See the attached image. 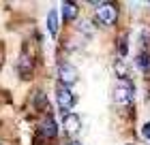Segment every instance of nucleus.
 Segmentation results:
<instances>
[{
    "mask_svg": "<svg viewBox=\"0 0 150 145\" xmlns=\"http://www.w3.org/2000/svg\"><path fill=\"white\" fill-rule=\"evenodd\" d=\"M97 4V13H94V17H97L99 24L103 26H114L116 19H118V9H116V4L112 2H92Z\"/></svg>",
    "mask_w": 150,
    "mask_h": 145,
    "instance_id": "f257e3e1",
    "label": "nucleus"
},
{
    "mask_svg": "<svg viewBox=\"0 0 150 145\" xmlns=\"http://www.w3.org/2000/svg\"><path fill=\"white\" fill-rule=\"evenodd\" d=\"M114 100L120 107H129L133 102V83L129 79H120V83L114 90Z\"/></svg>",
    "mask_w": 150,
    "mask_h": 145,
    "instance_id": "f03ea898",
    "label": "nucleus"
},
{
    "mask_svg": "<svg viewBox=\"0 0 150 145\" xmlns=\"http://www.w3.org/2000/svg\"><path fill=\"white\" fill-rule=\"evenodd\" d=\"M56 100H58V107L62 109L64 113H71V107L75 105V96H73V92L67 85L58 83V88H56Z\"/></svg>",
    "mask_w": 150,
    "mask_h": 145,
    "instance_id": "7ed1b4c3",
    "label": "nucleus"
},
{
    "mask_svg": "<svg viewBox=\"0 0 150 145\" xmlns=\"http://www.w3.org/2000/svg\"><path fill=\"white\" fill-rule=\"evenodd\" d=\"M58 81L60 85H73L75 81H77V71H75V66L69 64V62H60L58 64Z\"/></svg>",
    "mask_w": 150,
    "mask_h": 145,
    "instance_id": "20e7f679",
    "label": "nucleus"
},
{
    "mask_svg": "<svg viewBox=\"0 0 150 145\" xmlns=\"http://www.w3.org/2000/svg\"><path fill=\"white\" fill-rule=\"evenodd\" d=\"M39 132L45 137V139H54L58 134V124L54 120V115H45L43 122L39 124Z\"/></svg>",
    "mask_w": 150,
    "mask_h": 145,
    "instance_id": "39448f33",
    "label": "nucleus"
},
{
    "mask_svg": "<svg viewBox=\"0 0 150 145\" xmlns=\"http://www.w3.org/2000/svg\"><path fill=\"white\" fill-rule=\"evenodd\" d=\"M62 126L67 130V134H77L81 130V120L77 113H64V120H62Z\"/></svg>",
    "mask_w": 150,
    "mask_h": 145,
    "instance_id": "423d86ee",
    "label": "nucleus"
},
{
    "mask_svg": "<svg viewBox=\"0 0 150 145\" xmlns=\"http://www.w3.org/2000/svg\"><path fill=\"white\" fill-rule=\"evenodd\" d=\"M79 15V6L75 2H62V17L67 22H73V19H77Z\"/></svg>",
    "mask_w": 150,
    "mask_h": 145,
    "instance_id": "0eeeda50",
    "label": "nucleus"
},
{
    "mask_svg": "<svg viewBox=\"0 0 150 145\" xmlns=\"http://www.w3.org/2000/svg\"><path fill=\"white\" fill-rule=\"evenodd\" d=\"M58 13L56 11H50V13H47V30H50L52 32V36H56V34H58Z\"/></svg>",
    "mask_w": 150,
    "mask_h": 145,
    "instance_id": "6e6552de",
    "label": "nucleus"
},
{
    "mask_svg": "<svg viewBox=\"0 0 150 145\" xmlns=\"http://www.w3.org/2000/svg\"><path fill=\"white\" fill-rule=\"evenodd\" d=\"M137 66L142 68V71H150V56H148V53L144 51V53H139V56H137Z\"/></svg>",
    "mask_w": 150,
    "mask_h": 145,
    "instance_id": "1a4fd4ad",
    "label": "nucleus"
},
{
    "mask_svg": "<svg viewBox=\"0 0 150 145\" xmlns=\"http://www.w3.org/2000/svg\"><path fill=\"white\" fill-rule=\"evenodd\" d=\"M35 105H37V109H45L47 107V98H45V94L41 92H35Z\"/></svg>",
    "mask_w": 150,
    "mask_h": 145,
    "instance_id": "9d476101",
    "label": "nucleus"
},
{
    "mask_svg": "<svg viewBox=\"0 0 150 145\" xmlns=\"http://www.w3.org/2000/svg\"><path fill=\"white\" fill-rule=\"evenodd\" d=\"M114 68H116V75H118L120 79H127V64H125L122 60H118V62H116V64H114Z\"/></svg>",
    "mask_w": 150,
    "mask_h": 145,
    "instance_id": "9b49d317",
    "label": "nucleus"
},
{
    "mask_svg": "<svg viewBox=\"0 0 150 145\" xmlns=\"http://www.w3.org/2000/svg\"><path fill=\"white\" fill-rule=\"evenodd\" d=\"M19 68H22L24 73H30V68H32V64H30V60H28V56H26V53L19 58Z\"/></svg>",
    "mask_w": 150,
    "mask_h": 145,
    "instance_id": "f8f14e48",
    "label": "nucleus"
},
{
    "mask_svg": "<svg viewBox=\"0 0 150 145\" xmlns=\"http://www.w3.org/2000/svg\"><path fill=\"white\" fill-rule=\"evenodd\" d=\"M118 56H120V60L127 56V36H120V41H118Z\"/></svg>",
    "mask_w": 150,
    "mask_h": 145,
    "instance_id": "ddd939ff",
    "label": "nucleus"
},
{
    "mask_svg": "<svg viewBox=\"0 0 150 145\" xmlns=\"http://www.w3.org/2000/svg\"><path fill=\"white\" fill-rule=\"evenodd\" d=\"M142 134H144L146 141H150V122H146L144 126H142Z\"/></svg>",
    "mask_w": 150,
    "mask_h": 145,
    "instance_id": "4468645a",
    "label": "nucleus"
},
{
    "mask_svg": "<svg viewBox=\"0 0 150 145\" xmlns=\"http://www.w3.org/2000/svg\"><path fill=\"white\" fill-rule=\"evenodd\" d=\"M67 145H81V143H79V141H69Z\"/></svg>",
    "mask_w": 150,
    "mask_h": 145,
    "instance_id": "2eb2a0df",
    "label": "nucleus"
},
{
    "mask_svg": "<svg viewBox=\"0 0 150 145\" xmlns=\"http://www.w3.org/2000/svg\"><path fill=\"white\" fill-rule=\"evenodd\" d=\"M129 145H133V143H129Z\"/></svg>",
    "mask_w": 150,
    "mask_h": 145,
    "instance_id": "dca6fc26",
    "label": "nucleus"
}]
</instances>
